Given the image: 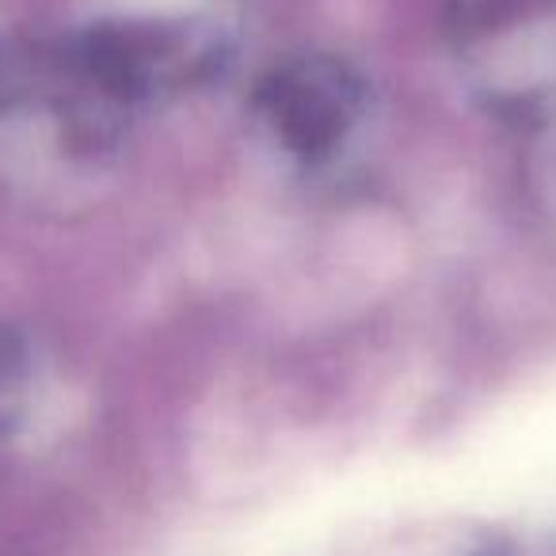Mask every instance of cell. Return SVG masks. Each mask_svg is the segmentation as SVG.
Returning a JSON list of instances; mask_svg holds the SVG:
<instances>
[{
  "mask_svg": "<svg viewBox=\"0 0 556 556\" xmlns=\"http://www.w3.org/2000/svg\"><path fill=\"white\" fill-rule=\"evenodd\" d=\"M255 111L267 138L313 168L351 141L363 123L366 92L363 80L336 58H294L260 85Z\"/></svg>",
  "mask_w": 556,
  "mask_h": 556,
  "instance_id": "cell-1",
  "label": "cell"
}]
</instances>
